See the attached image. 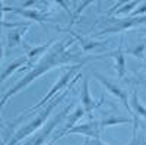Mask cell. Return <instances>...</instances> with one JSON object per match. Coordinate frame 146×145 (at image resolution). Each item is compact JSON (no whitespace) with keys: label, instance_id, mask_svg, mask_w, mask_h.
<instances>
[{"label":"cell","instance_id":"cell-1","mask_svg":"<svg viewBox=\"0 0 146 145\" xmlns=\"http://www.w3.org/2000/svg\"><path fill=\"white\" fill-rule=\"evenodd\" d=\"M73 43L75 41H73L72 38H64L58 44H56L48 53H45L41 57L40 62L36 63L35 66H32V69L28 72L25 76L21 78L13 87H12L10 90H7L2 95V98H0V113H2L5 104L9 101V98H12V97L16 95L18 92H21L22 90H25L31 82H34L35 79H38L41 75L53 70L54 67H58V66H63V65L75 62V60L79 57L78 53H69L67 51V47H70Z\"/></svg>","mask_w":146,"mask_h":145},{"label":"cell","instance_id":"cell-2","mask_svg":"<svg viewBox=\"0 0 146 145\" xmlns=\"http://www.w3.org/2000/svg\"><path fill=\"white\" fill-rule=\"evenodd\" d=\"M79 78H82V74H78L76 76H73V79H72V84H70V87L73 85V84H76L78 82V79ZM70 87L69 88H66L62 94H58L57 97H54V98L48 103L47 106H45V108L40 113V114H36L29 123H27L23 128H21L16 134L12 136L10 139H9V142L6 144V145H18L21 141H23V139H27L28 136H31V135H34L36 130H38L40 128H42L44 126V123H45V120L48 119V116L51 114V112L54 110V108L62 103L66 97H67V94H69V90H70Z\"/></svg>","mask_w":146,"mask_h":145},{"label":"cell","instance_id":"cell-3","mask_svg":"<svg viewBox=\"0 0 146 145\" xmlns=\"http://www.w3.org/2000/svg\"><path fill=\"white\" fill-rule=\"evenodd\" d=\"M83 63H79V65H73L70 69H67L64 74L60 76L57 81H56V84L50 88V91H48L42 98L40 100V103H36L34 107H31V108H28V110L25 112V114H22V116H19L16 120H15V123H18V122H22L23 119H27L28 116H31V113L34 112V110H38V108H41V107H44V106H47L48 103H50L54 97H57V94H62L64 90H66V87L70 84V79H73V75H75V70H78L80 66H82Z\"/></svg>","mask_w":146,"mask_h":145},{"label":"cell","instance_id":"cell-4","mask_svg":"<svg viewBox=\"0 0 146 145\" xmlns=\"http://www.w3.org/2000/svg\"><path fill=\"white\" fill-rule=\"evenodd\" d=\"M69 112H70V106H66L64 110L60 112V113L51 120V122H48L47 125H44L42 129H41L40 132H35L34 136H32L31 139H28V141H25V142H22V144H19V145H44V144H47L48 136L53 134V130L56 129L57 123L62 122V120L67 116Z\"/></svg>","mask_w":146,"mask_h":145},{"label":"cell","instance_id":"cell-5","mask_svg":"<svg viewBox=\"0 0 146 145\" xmlns=\"http://www.w3.org/2000/svg\"><path fill=\"white\" fill-rule=\"evenodd\" d=\"M78 134H80L83 136H88L91 139H101L102 130L100 128V122H98V120L91 119L89 122H86V123H80V125L73 126L66 135H78Z\"/></svg>","mask_w":146,"mask_h":145},{"label":"cell","instance_id":"cell-6","mask_svg":"<svg viewBox=\"0 0 146 145\" xmlns=\"http://www.w3.org/2000/svg\"><path fill=\"white\" fill-rule=\"evenodd\" d=\"M94 76H95V78L98 79V81L102 84V85L105 87V90H108L114 97H117V98L124 104V107L127 108V110L131 112V108H130V101H129V94L126 92V90L120 88L117 84H114L113 81H110L107 76H104L102 74H100V72H94Z\"/></svg>","mask_w":146,"mask_h":145},{"label":"cell","instance_id":"cell-7","mask_svg":"<svg viewBox=\"0 0 146 145\" xmlns=\"http://www.w3.org/2000/svg\"><path fill=\"white\" fill-rule=\"evenodd\" d=\"M142 23H146V15L143 16H136V18H123L118 19L113 27L104 28L102 31H100L96 35H104V34H111V32H120V31H126V29H131L135 27H139Z\"/></svg>","mask_w":146,"mask_h":145},{"label":"cell","instance_id":"cell-8","mask_svg":"<svg viewBox=\"0 0 146 145\" xmlns=\"http://www.w3.org/2000/svg\"><path fill=\"white\" fill-rule=\"evenodd\" d=\"M130 101V108H131V114H133V138L137 136V129H139V119H146V107L142 104L139 100V92L136 87L133 88L131 92V98Z\"/></svg>","mask_w":146,"mask_h":145},{"label":"cell","instance_id":"cell-9","mask_svg":"<svg viewBox=\"0 0 146 145\" xmlns=\"http://www.w3.org/2000/svg\"><path fill=\"white\" fill-rule=\"evenodd\" d=\"M104 57H113V59H114V62H115L114 67H115V72H117V78L123 79V78L126 76V74H127V67H126V54H124V51H123V47L120 45L117 50L108 51V53H105L104 56H96L95 59H104Z\"/></svg>","mask_w":146,"mask_h":145},{"label":"cell","instance_id":"cell-10","mask_svg":"<svg viewBox=\"0 0 146 145\" xmlns=\"http://www.w3.org/2000/svg\"><path fill=\"white\" fill-rule=\"evenodd\" d=\"M104 95L101 97V100L100 101H95L92 97H91V92H89V81L88 78H85L83 79V84H82V94H80V101H82V107H83V110H85V114L86 113H91L94 108H96L98 106H101L104 103Z\"/></svg>","mask_w":146,"mask_h":145},{"label":"cell","instance_id":"cell-11","mask_svg":"<svg viewBox=\"0 0 146 145\" xmlns=\"http://www.w3.org/2000/svg\"><path fill=\"white\" fill-rule=\"evenodd\" d=\"M85 116V110H83V107L82 106H78L76 108H75V110H73L72 113H70V116L67 117V123L64 125V128L62 129V130H60L58 132V134H57V136L51 141V142H48V144H50V145H53L56 141H58V139H62L63 136H66V134H67V132L73 128V126H76V123L79 122V120L82 119Z\"/></svg>","mask_w":146,"mask_h":145},{"label":"cell","instance_id":"cell-12","mask_svg":"<svg viewBox=\"0 0 146 145\" xmlns=\"http://www.w3.org/2000/svg\"><path fill=\"white\" fill-rule=\"evenodd\" d=\"M5 12H12V13H16L19 16H23L27 19H31L34 22H38V23H42L47 21V15H44L42 12L36 10V9H22V7H3Z\"/></svg>","mask_w":146,"mask_h":145},{"label":"cell","instance_id":"cell-13","mask_svg":"<svg viewBox=\"0 0 146 145\" xmlns=\"http://www.w3.org/2000/svg\"><path fill=\"white\" fill-rule=\"evenodd\" d=\"M31 28V23H25V25H19L16 28H12L7 35H6V40H7V44L6 47L7 48H13V47H18L19 44H22L23 41V35H25L28 32V29Z\"/></svg>","mask_w":146,"mask_h":145},{"label":"cell","instance_id":"cell-14","mask_svg":"<svg viewBox=\"0 0 146 145\" xmlns=\"http://www.w3.org/2000/svg\"><path fill=\"white\" fill-rule=\"evenodd\" d=\"M56 40L53 38V40H48L47 43H44V44H40V45H35V47H28L27 44H25V41H23L22 44H23V48L27 50V59H28V65L29 66H32V62L38 57V56H41V54H45L47 53V50L50 48L51 45H53V43H54Z\"/></svg>","mask_w":146,"mask_h":145},{"label":"cell","instance_id":"cell-15","mask_svg":"<svg viewBox=\"0 0 146 145\" xmlns=\"http://www.w3.org/2000/svg\"><path fill=\"white\" fill-rule=\"evenodd\" d=\"M27 63H28V59H27V56H23V57H19V59L13 60L10 65H7V66L3 69L2 74H0V84H3L12 74H15L16 70L22 69V66H25Z\"/></svg>","mask_w":146,"mask_h":145},{"label":"cell","instance_id":"cell-16","mask_svg":"<svg viewBox=\"0 0 146 145\" xmlns=\"http://www.w3.org/2000/svg\"><path fill=\"white\" fill-rule=\"evenodd\" d=\"M131 119L130 117H121V116H111V117H105L102 120H100V128L101 130H104L105 128L110 126H115V125H124V123H130Z\"/></svg>","mask_w":146,"mask_h":145},{"label":"cell","instance_id":"cell-17","mask_svg":"<svg viewBox=\"0 0 146 145\" xmlns=\"http://www.w3.org/2000/svg\"><path fill=\"white\" fill-rule=\"evenodd\" d=\"M129 53L133 54L135 57H137V59L145 60V59H146V41H142V43H139L137 45L129 48Z\"/></svg>","mask_w":146,"mask_h":145},{"label":"cell","instance_id":"cell-18","mask_svg":"<svg viewBox=\"0 0 146 145\" xmlns=\"http://www.w3.org/2000/svg\"><path fill=\"white\" fill-rule=\"evenodd\" d=\"M140 3L137 2V0H135V2H129V3H124L123 5V7H120V9H115L114 10V13L115 15H130L133 10H135V7L136 6H139Z\"/></svg>","mask_w":146,"mask_h":145},{"label":"cell","instance_id":"cell-19","mask_svg":"<svg viewBox=\"0 0 146 145\" xmlns=\"http://www.w3.org/2000/svg\"><path fill=\"white\" fill-rule=\"evenodd\" d=\"M73 37H76L79 41H80V45H82V48L83 50H91V48H95V47H100V45H102L104 43L102 41H86V40H83V38H80L79 35H76V34H73Z\"/></svg>","mask_w":146,"mask_h":145},{"label":"cell","instance_id":"cell-20","mask_svg":"<svg viewBox=\"0 0 146 145\" xmlns=\"http://www.w3.org/2000/svg\"><path fill=\"white\" fill-rule=\"evenodd\" d=\"M146 13V2L145 3H140V7H137V9H135L131 12V13L127 16V18H136V16H143Z\"/></svg>","mask_w":146,"mask_h":145},{"label":"cell","instance_id":"cell-21","mask_svg":"<svg viewBox=\"0 0 146 145\" xmlns=\"http://www.w3.org/2000/svg\"><path fill=\"white\" fill-rule=\"evenodd\" d=\"M89 5H91V2H89V0H86V2H83V3H82V5H80V6H79V7L76 9V12H75V15H73V21H72L70 23H73V22H75V21L78 19V16L80 15V12H82V10H83L85 7H86V6H89Z\"/></svg>","mask_w":146,"mask_h":145},{"label":"cell","instance_id":"cell-22","mask_svg":"<svg viewBox=\"0 0 146 145\" xmlns=\"http://www.w3.org/2000/svg\"><path fill=\"white\" fill-rule=\"evenodd\" d=\"M3 56H5V50H3V45L0 44V62H2V59H3Z\"/></svg>","mask_w":146,"mask_h":145},{"label":"cell","instance_id":"cell-23","mask_svg":"<svg viewBox=\"0 0 146 145\" xmlns=\"http://www.w3.org/2000/svg\"><path fill=\"white\" fill-rule=\"evenodd\" d=\"M31 5H35V2H32V0H31V2H25V3H22V6H23V7L31 6Z\"/></svg>","mask_w":146,"mask_h":145},{"label":"cell","instance_id":"cell-24","mask_svg":"<svg viewBox=\"0 0 146 145\" xmlns=\"http://www.w3.org/2000/svg\"><path fill=\"white\" fill-rule=\"evenodd\" d=\"M83 145H88V139H86V141H85V142H83Z\"/></svg>","mask_w":146,"mask_h":145},{"label":"cell","instance_id":"cell-25","mask_svg":"<svg viewBox=\"0 0 146 145\" xmlns=\"http://www.w3.org/2000/svg\"><path fill=\"white\" fill-rule=\"evenodd\" d=\"M44 145H50V144H44Z\"/></svg>","mask_w":146,"mask_h":145},{"label":"cell","instance_id":"cell-26","mask_svg":"<svg viewBox=\"0 0 146 145\" xmlns=\"http://www.w3.org/2000/svg\"><path fill=\"white\" fill-rule=\"evenodd\" d=\"M0 145H3V144H2V142H0Z\"/></svg>","mask_w":146,"mask_h":145}]
</instances>
